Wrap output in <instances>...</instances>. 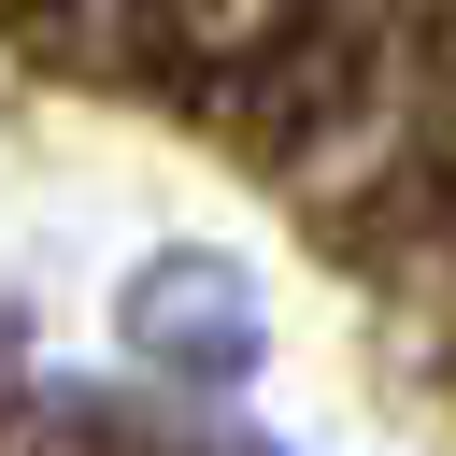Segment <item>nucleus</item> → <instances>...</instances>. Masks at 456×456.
Wrapping results in <instances>:
<instances>
[{
  "label": "nucleus",
  "mask_w": 456,
  "mask_h": 456,
  "mask_svg": "<svg viewBox=\"0 0 456 456\" xmlns=\"http://www.w3.org/2000/svg\"><path fill=\"white\" fill-rule=\"evenodd\" d=\"M214 314H228V271L171 256V271L142 285V314H128V328H142V356H171V370H242V356H256V328H214Z\"/></svg>",
  "instance_id": "f257e3e1"
}]
</instances>
